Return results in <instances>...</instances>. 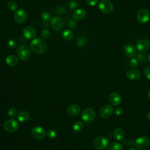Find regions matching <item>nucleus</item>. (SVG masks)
<instances>
[{
    "label": "nucleus",
    "instance_id": "nucleus-1",
    "mask_svg": "<svg viewBox=\"0 0 150 150\" xmlns=\"http://www.w3.org/2000/svg\"><path fill=\"white\" fill-rule=\"evenodd\" d=\"M30 49L35 53L43 54L46 51L47 45L42 39L35 38L30 43Z\"/></svg>",
    "mask_w": 150,
    "mask_h": 150
},
{
    "label": "nucleus",
    "instance_id": "nucleus-2",
    "mask_svg": "<svg viewBox=\"0 0 150 150\" xmlns=\"http://www.w3.org/2000/svg\"><path fill=\"white\" fill-rule=\"evenodd\" d=\"M16 54L19 59L21 60H28L31 56L30 49L26 45H21L17 49Z\"/></svg>",
    "mask_w": 150,
    "mask_h": 150
},
{
    "label": "nucleus",
    "instance_id": "nucleus-3",
    "mask_svg": "<svg viewBox=\"0 0 150 150\" xmlns=\"http://www.w3.org/2000/svg\"><path fill=\"white\" fill-rule=\"evenodd\" d=\"M134 145L139 150H146L150 146V139L146 137H140L135 140Z\"/></svg>",
    "mask_w": 150,
    "mask_h": 150
},
{
    "label": "nucleus",
    "instance_id": "nucleus-4",
    "mask_svg": "<svg viewBox=\"0 0 150 150\" xmlns=\"http://www.w3.org/2000/svg\"><path fill=\"white\" fill-rule=\"evenodd\" d=\"M94 148L98 150H104L108 145V140L103 137H98L96 138L93 142Z\"/></svg>",
    "mask_w": 150,
    "mask_h": 150
},
{
    "label": "nucleus",
    "instance_id": "nucleus-5",
    "mask_svg": "<svg viewBox=\"0 0 150 150\" xmlns=\"http://www.w3.org/2000/svg\"><path fill=\"white\" fill-rule=\"evenodd\" d=\"M81 118L86 123H90L95 120L96 112L93 109L87 108L83 111Z\"/></svg>",
    "mask_w": 150,
    "mask_h": 150
},
{
    "label": "nucleus",
    "instance_id": "nucleus-6",
    "mask_svg": "<svg viewBox=\"0 0 150 150\" xmlns=\"http://www.w3.org/2000/svg\"><path fill=\"white\" fill-rule=\"evenodd\" d=\"M19 124L17 120L13 118H11L6 121L4 125L3 128L4 130L8 132H13L16 131L18 128Z\"/></svg>",
    "mask_w": 150,
    "mask_h": 150
},
{
    "label": "nucleus",
    "instance_id": "nucleus-7",
    "mask_svg": "<svg viewBox=\"0 0 150 150\" xmlns=\"http://www.w3.org/2000/svg\"><path fill=\"white\" fill-rule=\"evenodd\" d=\"M98 9L103 13H110L114 9L113 4L108 0H101L98 4Z\"/></svg>",
    "mask_w": 150,
    "mask_h": 150
},
{
    "label": "nucleus",
    "instance_id": "nucleus-8",
    "mask_svg": "<svg viewBox=\"0 0 150 150\" xmlns=\"http://www.w3.org/2000/svg\"><path fill=\"white\" fill-rule=\"evenodd\" d=\"M150 19L149 11L145 8L140 9L137 14V19L139 23L144 24L149 21Z\"/></svg>",
    "mask_w": 150,
    "mask_h": 150
},
{
    "label": "nucleus",
    "instance_id": "nucleus-9",
    "mask_svg": "<svg viewBox=\"0 0 150 150\" xmlns=\"http://www.w3.org/2000/svg\"><path fill=\"white\" fill-rule=\"evenodd\" d=\"M136 48L140 53H144L150 48V41L146 39L139 40L136 43Z\"/></svg>",
    "mask_w": 150,
    "mask_h": 150
},
{
    "label": "nucleus",
    "instance_id": "nucleus-10",
    "mask_svg": "<svg viewBox=\"0 0 150 150\" xmlns=\"http://www.w3.org/2000/svg\"><path fill=\"white\" fill-rule=\"evenodd\" d=\"M28 18V13L23 9H19L16 11L14 15L15 21L18 23L25 22Z\"/></svg>",
    "mask_w": 150,
    "mask_h": 150
},
{
    "label": "nucleus",
    "instance_id": "nucleus-11",
    "mask_svg": "<svg viewBox=\"0 0 150 150\" xmlns=\"http://www.w3.org/2000/svg\"><path fill=\"white\" fill-rule=\"evenodd\" d=\"M32 137L36 139H42L45 138L46 135L45 130L41 127L36 126L32 128Z\"/></svg>",
    "mask_w": 150,
    "mask_h": 150
},
{
    "label": "nucleus",
    "instance_id": "nucleus-12",
    "mask_svg": "<svg viewBox=\"0 0 150 150\" xmlns=\"http://www.w3.org/2000/svg\"><path fill=\"white\" fill-rule=\"evenodd\" d=\"M123 52L125 56L128 58H132L137 54L135 47L131 44L127 43L124 46Z\"/></svg>",
    "mask_w": 150,
    "mask_h": 150
},
{
    "label": "nucleus",
    "instance_id": "nucleus-13",
    "mask_svg": "<svg viewBox=\"0 0 150 150\" xmlns=\"http://www.w3.org/2000/svg\"><path fill=\"white\" fill-rule=\"evenodd\" d=\"M114 111L112 106L110 105H105L103 106L100 110V115L103 118H107L110 117Z\"/></svg>",
    "mask_w": 150,
    "mask_h": 150
},
{
    "label": "nucleus",
    "instance_id": "nucleus-14",
    "mask_svg": "<svg viewBox=\"0 0 150 150\" xmlns=\"http://www.w3.org/2000/svg\"><path fill=\"white\" fill-rule=\"evenodd\" d=\"M63 26V21L60 17L54 16L51 19V26L56 31L60 30Z\"/></svg>",
    "mask_w": 150,
    "mask_h": 150
},
{
    "label": "nucleus",
    "instance_id": "nucleus-15",
    "mask_svg": "<svg viewBox=\"0 0 150 150\" xmlns=\"http://www.w3.org/2000/svg\"><path fill=\"white\" fill-rule=\"evenodd\" d=\"M108 101L111 105L114 106L118 105L121 102V97L119 94L115 92L111 93L108 97Z\"/></svg>",
    "mask_w": 150,
    "mask_h": 150
},
{
    "label": "nucleus",
    "instance_id": "nucleus-16",
    "mask_svg": "<svg viewBox=\"0 0 150 150\" xmlns=\"http://www.w3.org/2000/svg\"><path fill=\"white\" fill-rule=\"evenodd\" d=\"M23 35L24 37L27 39H33L36 36V31L33 27L28 26L23 29Z\"/></svg>",
    "mask_w": 150,
    "mask_h": 150
},
{
    "label": "nucleus",
    "instance_id": "nucleus-17",
    "mask_svg": "<svg viewBox=\"0 0 150 150\" xmlns=\"http://www.w3.org/2000/svg\"><path fill=\"white\" fill-rule=\"evenodd\" d=\"M126 77L131 80H137L140 78L141 73L137 69H130L126 73Z\"/></svg>",
    "mask_w": 150,
    "mask_h": 150
},
{
    "label": "nucleus",
    "instance_id": "nucleus-18",
    "mask_svg": "<svg viewBox=\"0 0 150 150\" xmlns=\"http://www.w3.org/2000/svg\"><path fill=\"white\" fill-rule=\"evenodd\" d=\"M80 110H81L80 107H79V105L77 104L70 105L67 110L68 114L70 116L77 115L80 112Z\"/></svg>",
    "mask_w": 150,
    "mask_h": 150
},
{
    "label": "nucleus",
    "instance_id": "nucleus-19",
    "mask_svg": "<svg viewBox=\"0 0 150 150\" xmlns=\"http://www.w3.org/2000/svg\"><path fill=\"white\" fill-rule=\"evenodd\" d=\"M86 15V12L83 9H76L73 14V18L76 21H81L83 19Z\"/></svg>",
    "mask_w": 150,
    "mask_h": 150
},
{
    "label": "nucleus",
    "instance_id": "nucleus-20",
    "mask_svg": "<svg viewBox=\"0 0 150 150\" xmlns=\"http://www.w3.org/2000/svg\"><path fill=\"white\" fill-rule=\"evenodd\" d=\"M6 63L9 66H15L18 63V59L16 56L9 54L5 58Z\"/></svg>",
    "mask_w": 150,
    "mask_h": 150
},
{
    "label": "nucleus",
    "instance_id": "nucleus-21",
    "mask_svg": "<svg viewBox=\"0 0 150 150\" xmlns=\"http://www.w3.org/2000/svg\"><path fill=\"white\" fill-rule=\"evenodd\" d=\"M114 138L117 141H121L124 137V130L121 128H116L114 131Z\"/></svg>",
    "mask_w": 150,
    "mask_h": 150
},
{
    "label": "nucleus",
    "instance_id": "nucleus-22",
    "mask_svg": "<svg viewBox=\"0 0 150 150\" xmlns=\"http://www.w3.org/2000/svg\"><path fill=\"white\" fill-rule=\"evenodd\" d=\"M17 120L20 122H25L29 118V114L25 111H21L16 115Z\"/></svg>",
    "mask_w": 150,
    "mask_h": 150
},
{
    "label": "nucleus",
    "instance_id": "nucleus-23",
    "mask_svg": "<svg viewBox=\"0 0 150 150\" xmlns=\"http://www.w3.org/2000/svg\"><path fill=\"white\" fill-rule=\"evenodd\" d=\"M108 150H124L122 145L117 142L111 143L108 146Z\"/></svg>",
    "mask_w": 150,
    "mask_h": 150
},
{
    "label": "nucleus",
    "instance_id": "nucleus-24",
    "mask_svg": "<svg viewBox=\"0 0 150 150\" xmlns=\"http://www.w3.org/2000/svg\"><path fill=\"white\" fill-rule=\"evenodd\" d=\"M83 127H84V124L81 121L76 122L72 127L73 129L75 132H80L83 130Z\"/></svg>",
    "mask_w": 150,
    "mask_h": 150
},
{
    "label": "nucleus",
    "instance_id": "nucleus-25",
    "mask_svg": "<svg viewBox=\"0 0 150 150\" xmlns=\"http://www.w3.org/2000/svg\"><path fill=\"white\" fill-rule=\"evenodd\" d=\"M62 37L64 39L66 40H69L71 39L73 37V32L70 29H66L63 32Z\"/></svg>",
    "mask_w": 150,
    "mask_h": 150
},
{
    "label": "nucleus",
    "instance_id": "nucleus-26",
    "mask_svg": "<svg viewBox=\"0 0 150 150\" xmlns=\"http://www.w3.org/2000/svg\"><path fill=\"white\" fill-rule=\"evenodd\" d=\"M87 43V39L84 36H81L77 40V45L80 47H84Z\"/></svg>",
    "mask_w": 150,
    "mask_h": 150
},
{
    "label": "nucleus",
    "instance_id": "nucleus-27",
    "mask_svg": "<svg viewBox=\"0 0 150 150\" xmlns=\"http://www.w3.org/2000/svg\"><path fill=\"white\" fill-rule=\"evenodd\" d=\"M7 7L11 11H16L18 8V5L15 2L13 1H10L7 4Z\"/></svg>",
    "mask_w": 150,
    "mask_h": 150
},
{
    "label": "nucleus",
    "instance_id": "nucleus-28",
    "mask_svg": "<svg viewBox=\"0 0 150 150\" xmlns=\"http://www.w3.org/2000/svg\"><path fill=\"white\" fill-rule=\"evenodd\" d=\"M46 135L48 138L50 139H54L57 136V132L54 129H50L47 132Z\"/></svg>",
    "mask_w": 150,
    "mask_h": 150
},
{
    "label": "nucleus",
    "instance_id": "nucleus-29",
    "mask_svg": "<svg viewBox=\"0 0 150 150\" xmlns=\"http://www.w3.org/2000/svg\"><path fill=\"white\" fill-rule=\"evenodd\" d=\"M41 18L45 22H48L51 19V15L47 12H43L41 14Z\"/></svg>",
    "mask_w": 150,
    "mask_h": 150
},
{
    "label": "nucleus",
    "instance_id": "nucleus-30",
    "mask_svg": "<svg viewBox=\"0 0 150 150\" xmlns=\"http://www.w3.org/2000/svg\"><path fill=\"white\" fill-rule=\"evenodd\" d=\"M8 115L11 118H14L16 115V110L14 107H11L8 111Z\"/></svg>",
    "mask_w": 150,
    "mask_h": 150
},
{
    "label": "nucleus",
    "instance_id": "nucleus-31",
    "mask_svg": "<svg viewBox=\"0 0 150 150\" xmlns=\"http://www.w3.org/2000/svg\"><path fill=\"white\" fill-rule=\"evenodd\" d=\"M139 64V62L138 60L136 58H134V57H132L129 60V65L132 67H138Z\"/></svg>",
    "mask_w": 150,
    "mask_h": 150
},
{
    "label": "nucleus",
    "instance_id": "nucleus-32",
    "mask_svg": "<svg viewBox=\"0 0 150 150\" xmlns=\"http://www.w3.org/2000/svg\"><path fill=\"white\" fill-rule=\"evenodd\" d=\"M6 45L7 46L9 47V48H15L16 46H17V43H16V42L13 40V39H9L8 41H7V43H6Z\"/></svg>",
    "mask_w": 150,
    "mask_h": 150
},
{
    "label": "nucleus",
    "instance_id": "nucleus-33",
    "mask_svg": "<svg viewBox=\"0 0 150 150\" xmlns=\"http://www.w3.org/2000/svg\"><path fill=\"white\" fill-rule=\"evenodd\" d=\"M69 8L71 10H74V9H76L78 7V4L75 1H71L69 2Z\"/></svg>",
    "mask_w": 150,
    "mask_h": 150
},
{
    "label": "nucleus",
    "instance_id": "nucleus-34",
    "mask_svg": "<svg viewBox=\"0 0 150 150\" xmlns=\"http://www.w3.org/2000/svg\"><path fill=\"white\" fill-rule=\"evenodd\" d=\"M42 36L44 38H49L50 36V32L47 29H43L42 32Z\"/></svg>",
    "mask_w": 150,
    "mask_h": 150
},
{
    "label": "nucleus",
    "instance_id": "nucleus-35",
    "mask_svg": "<svg viewBox=\"0 0 150 150\" xmlns=\"http://www.w3.org/2000/svg\"><path fill=\"white\" fill-rule=\"evenodd\" d=\"M144 75L145 76V77L150 80V65L148 66L147 67H146V68L144 70Z\"/></svg>",
    "mask_w": 150,
    "mask_h": 150
},
{
    "label": "nucleus",
    "instance_id": "nucleus-36",
    "mask_svg": "<svg viewBox=\"0 0 150 150\" xmlns=\"http://www.w3.org/2000/svg\"><path fill=\"white\" fill-rule=\"evenodd\" d=\"M137 59L141 62L146 61V55L143 54L142 53H140L137 54Z\"/></svg>",
    "mask_w": 150,
    "mask_h": 150
},
{
    "label": "nucleus",
    "instance_id": "nucleus-37",
    "mask_svg": "<svg viewBox=\"0 0 150 150\" xmlns=\"http://www.w3.org/2000/svg\"><path fill=\"white\" fill-rule=\"evenodd\" d=\"M56 11L57 13L62 14V13H64L65 12V8L62 5H59L57 7V8L56 9Z\"/></svg>",
    "mask_w": 150,
    "mask_h": 150
},
{
    "label": "nucleus",
    "instance_id": "nucleus-38",
    "mask_svg": "<svg viewBox=\"0 0 150 150\" xmlns=\"http://www.w3.org/2000/svg\"><path fill=\"white\" fill-rule=\"evenodd\" d=\"M114 112L115 114L117 116H120L123 113V110L122 108L121 107H117L115 108L114 110Z\"/></svg>",
    "mask_w": 150,
    "mask_h": 150
},
{
    "label": "nucleus",
    "instance_id": "nucleus-39",
    "mask_svg": "<svg viewBox=\"0 0 150 150\" xmlns=\"http://www.w3.org/2000/svg\"><path fill=\"white\" fill-rule=\"evenodd\" d=\"M68 25H69V28H70L71 29H74L76 27V26H77L76 22L74 20H73V19H71V20H70L69 21Z\"/></svg>",
    "mask_w": 150,
    "mask_h": 150
},
{
    "label": "nucleus",
    "instance_id": "nucleus-40",
    "mask_svg": "<svg viewBox=\"0 0 150 150\" xmlns=\"http://www.w3.org/2000/svg\"><path fill=\"white\" fill-rule=\"evenodd\" d=\"M98 0H86V3L89 5V6H95L97 3H98Z\"/></svg>",
    "mask_w": 150,
    "mask_h": 150
},
{
    "label": "nucleus",
    "instance_id": "nucleus-41",
    "mask_svg": "<svg viewBox=\"0 0 150 150\" xmlns=\"http://www.w3.org/2000/svg\"><path fill=\"white\" fill-rule=\"evenodd\" d=\"M146 119L150 121V111H148L146 114Z\"/></svg>",
    "mask_w": 150,
    "mask_h": 150
},
{
    "label": "nucleus",
    "instance_id": "nucleus-42",
    "mask_svg": "<svg viewBox=\"0 0 150 150\" xmlns=\"http://www.w3.org/2000/svg\"><path fill=\"white\" fill-rule=\"evenodd\" d=\"M148 98L150 100V90L148 91Z\"/></svg>",
    "mask_w": 150,
    "mask_h": 150
},
{
    "label": "nucleus",
    "instance_id": "nucleus-43",
    "mask_svg": "<svg viewBox=\"0 0 150 150\" xmlns=\"http://www.w3.org/2000/svg\"><path fill=\"white\" fill-rule=\"evenodd\" d=\"M148 60L149 62H150V53H149V54L148 56Z\"/></svg>",
    "mask_w": 150,
    "mask_h": 150
},
{
    "label": "nucleus",
    "instance_id": "nucleus-44",
    "mask_svg": "<svg viewBox=\"0 0 150 150\" xmlns=\"http://www.w3.org/2000/svg\"><path fill=\"white\" fill-rule=\"evenodd\" d=\"M128 150H137L135 148H130Z\"/></svg>",
    "mask_w": 150,
    "mask_h": 150
}]
</instances>
